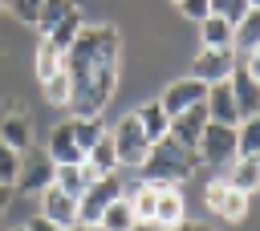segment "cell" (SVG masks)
<instances>
[{
  "label": "cell",
  "mask_w": 260,
  "mask_h": 231,
  "mask_svg": "<svg viewBox=\"0 0 260 231\" xmlns=\"http://www.w3.org/2000/svg\"><path fill=\"white\" fill-rule=\"evenodd\" d=\"M24 231H61V227H53L45 215H37V219H28V223H24Z\"/></svg>",
  "instance_id": "36"
},
{
  "label": "cell",
  "mask_w": 260,
  "mask_h": 231,
  "mask_svg": "<svg viewBox=\"0 0 260 231\" xmlns=\"http://www.w3.org/2000/svg\"><path fill=\"white\" fill-rule=\"evenodd\" d=\"M203 97H207V85H203L199 77H179V81H171V85L162 89L158 105L167 109V118H175V113H183V109L199 105Z\"/></svg>",
  "instance_id": "9"
},
{
  "label": "cell",
  "mask_w": 260,
  "mask_h": 231,
  "mask_svg": "<svg viewBox=\"0 0 260 231\" xmlns=\"http://www.w3.org/2000/svg\"><path fill=\"white\" fill-rule=\"evenodd\" d=\"M240 65H244V69H248V73H252V77L260 81V49H252L248 57H240Z\"/></svg>",
  "instance_id": "35"
},
{
  "label": "cell",
  "mask_w": 260,
  "mask_h": 231,
  "mask_svg": "<svg viewBox=\"0 0 260 231\" xmlns=\"http://www.w3.org/2000/svg\"><path fill=\"white\" fill-rule=\"evenodd\" d=\"M236 134H240V158H260V118H244Z\"/></svg>",
  "instance_id": "30"
},
{
  "label": "cell",
  "mask_w": 260,
  "mask_h": 231,
  "mask_svg": "<svg viewBox=\"0 0 260 231\" xmlns=\"http://www.w3.org/2000/svg\"><path fill=\"white\" fill-rule=\"evenodd\" d=\"M236 65H240V57H236L232 45H228V49H199L195 73H191V77H199L203 85H215V81H228Z\"/></svg>",
  "instance_id": "8"
},
{
  "label": "cell",
  "mask_w": 260,
  "mask_h": 231,
  "mask_svg": "<svg viewBox=\"0 0 260 231\" xmlns=\"http://www.w3.org/2000/svg\"><path fill=\"white\" fill-rule=\"evenodd\" d=\"M203 203L215 219H228V223H244L248 219V195L236 190L228 178H211L207 190H203Z\"/></svg>",
  "instance_id": "6"
},
{
  "label": "cell",
  "mask_w": 260,
  "mask_h": 231,
  "mask_svg": "<svg viewBox=\"0 0 260 231\" xmlns=\"http://www.w3.org/2000/svg\"><path fill=\"white\" fill-rule=\"evenodd\" d=\"M85 162H89V166H93L102 178L118 170V154H114V142H110V134H106V138H102V142H98V146L85 154Z\"/></svg>",
  "instance_id": "28"
},
{
  "label": "cell",
  "mask_w": 260,
  "mask_h": 231,
  "mask_svg": "<svg viewBox=\"0 0 260 231\" xmlns=\"http://www.w3.org/2000/svg\"><path fill=\"white\" fill-rule=\"evenodd\" d=\"M130 231H162V227H158V223H150V219H138Z\"/></svg>",
  "instance_id": "38"
},
{
  "label": "cell",
  "mask_w": 260,
  "mask_h": 231,
  "mask_svg": "<svg viewBox=\"0 0 260 231\" xmlns=\"http://www.w3.org/2000/svg\"><path fill=\"white\" fill-rule=\"evenodd\" d=\"M110 142H114V154H118V166H138L142 170V162H146V154H150V138H146V130H142V122L134 118V113H126L114 130H110Z\"/></svg>",
  "instance_id": "3"
},
{
  "label": "cell",
  "mask_w": 260,
  "mask_h": 231,
  "mask_svg": "<svg viewBox=\"0 0 260 231\" xmlns=\"http://www.w3.org/2000/svg\"><path fill=\"white\" fill-rule=\"evenodd\" d=\"M65 231H85V227H65Z\"/></svg>",
  "instance_id": "41"
},
{
  "label": "cell",
  "mask_w": 260,
  "mask_h": 231,
  "mask_svg": "<svg viewBox=\"0 0 260 231\" xmlns=\"http://www.w3.org/2000/svg\"><path fill=\"white\" fill-rule=\"evenodd\" d=\"M12 195H16V190H12V186H4V182H0V215H4V211H8V203H12Z\"/></svg>",
  "instance_id": "37"
},
{
  "label": "cell",
  "mask_w": 260,
  "mask_h": 231,
  "mask_svg": "<svg viewBox=\"0 0 260 231\" xmlns=\"http://www.w3.org/2000/svg\"><path fill=\"white\" fill-rule=\"evenodd\" d=\"M187 231H211V227H191V223H187Z\"/></svg>",
  "instance_id": "39"
},
{
  "label": "cell",
  "mask_w": 260,
  "mask_h": 231,
  "mask_svg": "<svg viewBox=\"0 0 260 231\" xmlns=\"http://www.w3.org/2000/svg\"><path fill=\"white\" fill-rule=\"evenodd\" d=\"M207 118L211 122H223V126H240V109H236V93H232V81H215L207 85Z\"/></svg>",
  "instance_id": "14"
},
{
  "label": "cell",
  "mask_w": 260,
  "mask_h": 231,
  "mask_svg": "<svg viewBox=\"0 0 260 231\" xmlns=\"http://www.w3.org/2000/svg\"><path fill=\"white\" fill-rule=\"evenodd\" d=\"M171 231H187V223H183V227H171Z\"/></svg>",
  "instance_id": "43"
},
{
  "label": "cell",
  "mask_w": 260,
  "mask_h": 231,
  "mask_svg": "<svg viewBox=\"0 0 260 231\" xmlns=\"http://www.w3.org/2000/svg\"><path fill=\"white\" fill-rule=\"evenodd\" d=\"M199 45H203V49H228V45H232V24H228L223 16L199 20Z\"/></svg>",
  "instance_id": "23"
},
{
  "label": "cell",
  "mask_w": 260,
  "mask_h": 231,
  "mask_svg": "<svg viewBox=\"0 0 260 231\" xmlns=\"http://www.w3.org/2000/svg\"><path fill=\"white\" fill-rule=\"evenodd\" d=\"M0 142H8L16 154H28L32 150V122L20 113V105L0 109Z\"/></svg>",
  "instance_id": "12"
},
{
  "label": "cell",
  "mask_w": 260,
  "mask_h": 231,
  "mask_svg": "<svg viewBox=\"0 0 260 231\" xmlns=\"http://www.w3.org/2000/svg\"><path fill=\"white\" fill-rule=\"evenodd\" d=\"M81 28H85V16H81V8H77V12H69V16H65L49 36H45V41H49L57 53H69V49H73V41L81 36Z\"/></svg>",
  "instance_id": "21"
},
{
  "label": "cell",
  "mask_w": 260,
  "mask_h": 231,
  "mask_svg": "<svg viewBox=\"0 0 260 231\" xmlns=\"http://www.w3.org/2000/svg\"><path fill=\"white\" fill-rule=\"evenodd\" d=\"M16 174H20V154L8 142H0V182L16 190Z\"/></svg>",
  "instance_id": "32"
},
{
  "label": "cell",
  "mask_w": 260,
  "mask_h": 231,
  "mask_svg": "<svg viewBox=\"0 0 260 231\" xmlns=\"http://www.w3.org/2000/svg\"><path fill=\"white\" fill-rule=\"evenodd\" d=\"M114 199H122V182H118L114 174H106V178L89 182V186H85V195L77 199V227H98V223H102V215H106V207H110Z\"/></svg>",
  "instance_id": "5"
},
{
  "label": "cell",
  "mask_w": 260,
  "mask_h": 231,
  "mask_svg": "<svg viewBox=\"0 0 260 231\" xmlns=\"http://www.w3.org/2000/svg\"><path fill=\"white\" fill-rule=\"evenodd\" d=\"M248 4H252V8H260V0H248Z\"/></svg>",
  "instance_id": "42"
},
{
  "label": "cell",
  "mask_w": 260,
  "mask_h": 231,
  "mask_svg": "<svg viewBox=\"0 0 260 231\" xmlns=\"http://www.w3.org/2000/svg\"><path fill=\"white\" fill-rule=\"evenodd\" d=\"M41 215L53 223V227H77V199L73 195H65V190H57V186H49L45 195H41Z\"/></svg>",
  "instance_id": "15"
},
{
  "label": "cell",
  "mask_w": 260,
  "mask_h": 231,
  "mask_svg": "<svg viewBox=\"0 0 260 231\" xmlns=\"http://www.w3.org/2000/svg\"><path fill=\"white\" fill-rule=\"evenodd\" d=\"M211 118H207V105L199 101V105H191V109H183V113H175L171 118V130H167V138L171 142H179L183 150H195L199 146V138H203V126H207Z\"/></svg>",
  "instance_id": "10"
},
{
  "label": "cell",
  "mask_w": 260,
  "mask_h": 231,
  "mask_svg": "<svg viewBox=\"0 0 260 231\" xmlns=\"http://www.w3.org/2000/svg\"><path fill=\"white\" fill-rule=\"evenodd\" d=\"M85 231H106V227H85Z\"/></svg>",
  "instance_id": "40"
},
{
  "label": "cell",
  "mask_w": 260,
  "mask_h": 231,
  "mask_svg": "<svg viewBox=\"0 0 260 231\" xmlns=\"http://www.w3.org/2000/svg\"><path fill=\"white\" fill-rule=\"evenodd\" d=\"M0 12H4V0H0Z\"/></svg>",
  "instance_id": "45"
},
{
  "label": "cell",
  "mask_w": 260,
  "mask_h": 231,
  "mask_svg": "<svg viewBox=\"0 0 260 231\" xmlns=\"http://www.w3.org/2000/svg\"><path fill=\"white\" fill-rule=\"evenodd\" d=\"M45 154L53 158V166H81V162H85V150H81L77 138H73V122H57V126H53Z\"/></svg>",
  "instance_id": "11"
},
{
  "label": "cell",
  "mask_w": 260,
  "mask_h": 231,
  "mask_svg": "<svg viewBox=\"0 0 260 231\" xmlns=\"http://www.w3.org/2000/svg\"><path fill=\"white\" fill-rule=\"evenodd\" d=\"M228 182H232L236 190H244V195L260 190V158H236V162L228 166Z\"/></svg>",
  "instance_id": "20"
},
{
  "label": "cell",
  "mask_w": 260,
  "mask_h": 231,
  "mask_svg": "<svg viewBox=\"0 0 260 231\" xmlns=\"http://www.w3.org/2000/svg\"><path fill=\"white\" fill-rule=\"evenodd\" d=\"M232 49L236 57H248L252 49H260V8H248L244 20L232 28Z\"/></svg>",
  "instance_id": "17"
},
{
  "label": "cell",
  "mask_w": 260,
  "mask_h": 231,
  "mask_svg": "<svg viewBox=\"0 0 260 231\" xmlns=\"http://www.w3.org/2000/svg\"><path fill=\"white\" fill-rule=\"evenodd\" d=\"M53 174H57V166H53V158L49 154H20V174H16V190H24V195H45L49 186H53Z\"/></svg>",
  "instance_id": "7"
},
{
  "label": "cell",
  "mask_w": 260,
  "mask_h": 231,
  "mask_svg": "<svg viewBox=\"0 0 260 231\" xmlns=\"http://www.w3.org/2000/svg\"><path fill=\"white\" fill-rule=\"evenodd\" d=\"M69 12H77V0H45V8H41V20H37V32L41 36H49Z\"/></svg>",
  "instance_id": "25"
},
{
  "label": "cell",
  "mask_w": 260,
  "mask_h": 231,
  "mask_svg": "<svg viewBox=\"0 0 260 231\" xmlns=\"http://www.w3.org/2000/svg\"><path fill=\"white\" fill-rule=\"evenodd\" d=\"M4 8L24 24V28H37V20H41V8H45V0H4Z\"/></svg>",
  "instance_id": "31"
},
{
  "label": "cell",
  "mask_w": 260,
  "mask_h": 231,
  "mask_svg": "<svg viewBox=\"0 0 260 231\" xmlns=\"http://www.w3.org/2000/svg\"><path fill=\"white\" fill-rule=\"evenodd\" d=\"M118 49L122 36L114 24H85L73 49L65 53V69L73 81L69 118H102L118 89Z\"/></svg>",
  "instance_id": "1"
},
{
  "label": "cell",
  "mask_w": 260,
  "mask_h": 231,
  "mask_svg": "<svg viewBox=\"0 0 260 231\" xmlns=\"http://www.w3.org/2000/svg\"><path fill=\"white\" fill-rule=\"evenodd\" d=\"M53 186H57V190H65V195H73V199H81L89 182H85V170H81V166H57Z\"/></svg>",
  "instance_id": "29"
},
{
  "label": "cell",
  "mask_w": 260,
  "mask_h": 231,
  "mask_svg": "<svg viewBox=\"0 0 260 231\" xmlns=\"http://www.w3.org/2000/svg\"><path fill=\"white\" fill-rule=\"evenodd\" d=\"M195 166H203L195 150H183L179 142L162 138V142L150 146V154H146V162H142V174H146V182L179 186V182H187V178L195 174Z\"/></svg>",
  "instance_id": "2"
},
{
  "label": "cell",
  "mask_w": 260,
  "mask_h": 231,
  "mask_svg": "<svg viewBox=\"0 0 260 231\" xmlns=\"http://www.w3.org/2000/svg\"><path fill=\"white\" fill-rule=\"evenodd\" d=\"M195 154H199V162H207V166H232V162L240 158V134H236V126L207 122Z\"/></svg>",
  "instance_id": "4"
},
{
  "label": "cell",
  "mask_w": 260,
  "mask_h": 231,
  "mask_svg": "<svg viewBox=\"0 0 260 231\" xmlns=\"http://www.w3.org/2000/svg\"><path fill=\"white\" fill-rule=\"evenodd\" d=\"M134 118L142 122V130H146V138H150V142H162V138H167V130H171V118H167V109L158 105V97H154V101H146V105H138V109H134Z\"/></svg>",
  "instance_id": "19"
},
{
  "label": "cell",
  "mask_w": 260,
  "mask_h": 231,
  "mask_svg": "<svg viewBox=\"0 0 260 231\" xmlns=\"http://www.w3.org/2000/svg\"><path fill=\"white\" fill-rule=\"evenodd\" d=\"M12 231H24V227H12Z\"/></svg>",
  "instance_id": "44"
},
{
  "label": "cell",
  "mask_w": 260,
  "mask_h": 231,
  "mask_svg": "<svg viewBox=\"0 0 260 231\" xmlns=\"http://www.w3.org/2000/svg\"><path fill=\"white\" fill-rule=\"evenodd\" d=\"M65 69V53H57L45 36H41V45H37V53H32V73H37V81L45 85L53 73H61Z\"/></svg>",
  "instance_id": "22"
},
{
  "label": "cell",
  "mask_w": 260,
  "mask_h": 231,
  "mask_svg": "<svg viewBox=\"0 0 260 231\" xmlns=\"http://www.w3.org/2000/svg\"><path fill=\"white\" fill-rule=\"evenodd\" d=\"M122 199L134 207V219H150L154 223V203H158V182H138V186H122Z\"/></svg>",
  "instance_id": "18"
},
{
  "label": "cell",
  "mask_w": 260,
  "mask_h": 231,
  "mask_svg": "<svg viewBox=\"0 0 260 231\" xmlns=\"http://www.w3.org/2000/svg\"><path fill=\"white\" fill-rule=\"evenodd\" d=\"M232 93H236V109H240V122L244 118H260V81L244 69V65H236L232 69Z\"/></svg>",
  "instance_id": "13"
},
{
  "label": "cell",
  "mask_w": 260,
  "mask_h": 231,
  "mask_svg": "<svg viewBox=\"0 0 260 231\" xmlns=\"http://www.w3.org/2000/svg\"><path fill=\"white\" fill-rule=\"evenodd\" d=\"M171 4H179V0H171Z\"/></svg>",
  "instance_id": "46"
},
{
  "label": "cell",
  "mask_w": 260,
  "mask_h": 231,
  "mask_svg": "<svg viewBox=\"0 0 260 231\" xmlns=\"http://www.w3.org/2000/svg\"><path fill=\"white\" fill-rule=\"evenodd\" d=\"M41 89H45V101H49V105H65V109H69V97H73V81H69V69L53 73V77H49Z\"/></svg>",
  "instance_id": "27"
},
{
  "label": "cell",
  "mask_w": 260,
  "mask_h": 231,
  "mask_svg": "<svg viewBox=\"0 0 260 231\" xmlns=\"http://www.w3.org/2000/svg\"><path fill=\"white\" fill-rule=\"evenodd\" d=\"M175 8H179V12H183V16H187V20H195V24H199V20H207V16H211V0H179V4H175Z\"/></svg>",
  "instance_id": "34"
},
{
  "label": "cell",
  "mask_w": 260,
  "mask_h": 231,
  "mask_svg": "<svg viewBox=\"0 0 260 231\" xmlns=\"http://www.w3.org/2000/svg\"><path fill=\"white\" fill-rule=\"evenodd\" d=\"M138 219H134V207L126 203V199H114L110 207H106V215H102V223L98 227H106V231H130Z\"/></svg>",
  "instance_id": "26"
},
{
  "label": "cell",
  "mask_w": 260,
  "mask_h": 231,
  "mask_svg": "<svg viewBox=\"0 0 260 231\" xmlns=\"http://www.w3.org/2000/svg\"><path fill=\"white\" fill-rule=\"evenodd\" d=\"M154 223L162 231L171 227H183L187 223V199L179 186H158V203H154Z\"/></svg>",
  "instance_id": "16"
},
{
  "label": "cell",
  "mask_w": 260,
  "mask_h": 231,
  "mask_svg": "<svg viewBox=\"0 0 260 231\" xmlns=\"http://www.w3.org/2000/svg\"><path fill=\"white\" fill-rule=\"evenodd\" d=\"M248 8H252L248 0H211V16H223L232 28L244 20V12H248Z\"/></svg>",
  "instance_id": "33"
},
{
  "label": "cell",
  "mask_w": 260,
  "mask_h": 231,
  "mask_svg": "<svg viewBox=\"0 0 260 231\" xmlns=\"http://www.w3.org/2000/svg\"><path fill=\"white\" fill-rule=\"evenodd\" d=\"M69 122H73V138H77V146H81L85 154H89V150H93V146L110 134L102 118H69Z\"/></svg>",
  "instance_id": "24"
}]
</instances>
